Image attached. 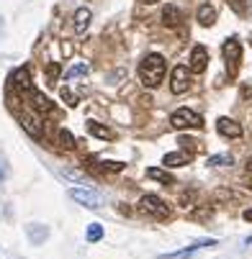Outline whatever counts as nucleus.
<instances>
[{
    "instance_id": "nucleus-21",
    "label": "nucleus",
    "mask_w": 252,
    "mask_h": 259,
    "mask_svg": "<svg viewBox=\"0 0 252 259\" xmlns=\"http://www.w3.org/2000/svg\"><path fill=\"white\" fill-rule=\"evenodd\" d=\"M227 6H229L237 16H242V18L249 13V3H247V0H227Z\"/></svg>"
},
{
    "instance_id": "nucleus-23",
    "label": "nucleus",
    "mask_w": 252,
    "mask_h": 259,
    "mask_svg": "<svg viewBox=\"0 0 252 259\" xmlns=\"http://www.w3.org/2000/svg\"><path fill=\"white\" fill-rule=\"evenodd\" d=\"M59 72H62V67H59L57 62H49V64H47V80H49V85H57Z\"/></svg>"
},
{
    "instance_id": "nucleus-7",
    "label": "nucleus",
    "mask_w": 252,
    "mask_h": 259,
    "mask_svg": "<svg viewBox=\"0 0 252 259\" xmlns=\"http://www.w3.org/2000/svg\"><path fill=\"white\" fill-rule=\"evenodd\" d=\"M188 85H191V72H188V67H186V64H177V67L172 69V80H170L172 95H183V93L188 90Z\"/></svg>"
},
{
    "instance_id": "nucleus-12",
    "label": "nucleus",
    "mask_w": 252,
    "mask_h": 259,
    "mask_svg": "<svg viewBox=\"0 0 252 259\" xmlns=\"http://www.w3.org/2000/svg\"><path fill=\"white\" fill-rule=\"evenodd\" d=\"M201 246H216V239H208V241H198L193 246H186V249H180V251H172V254H160L157 259H186L191 254H196Z\"/></svg>"
},
{
    "instance_id": "nucleus-33",
    "label": "nucleus",
    "mask_w": 252,
    "mask_h": 259,
    "mask_svg": "<svg viewBox=\"0 0 252 259\" xmlns=\"http://www.w3.org/2000/svg\"><path fill=\"white\" fill-rule=\"evenodd\" d=\"M144 3H147V6H155V3H160V0H144Z\"/></svg>"
},
{
    "instance_id": "nucleus-3",
    "label": "nucleus",
    "mask_w": 252,
    "mask_h": 259,
    "mask_svg": "<svg viewBox=\"0 0 252 259\" xmlns=\"http://www.w3.org/2000/svg\"><path fill=\"white\" fill-rule=\"evenodd\" d=\"M170 126L172 128H203V118L196 113V110H188V108H177L175 113L170 116Z\"/></svg>"
},
{
    "instance_id": "nucleus-29",
    "label": "nucleus",
    "mask_w": 252,
    "mask_h": 259,
    "mask_svg": "<svg viewBox=\"0 0 252 259\" xmlns=\"http://www.w3.org/2000/svg\"><path fill=\"white\" fill-rule=\"evenodd\" d=\"M249 95H252V80H249V82H242V93H239V98L247 100Z\"/></svg>"
},
{
    "instance_id": "nucleus-8",
    "label": "nucleus",
    "mask_w": 252,
    "mask_h": 259,
    "mask_svg": "<svg viewBox=\"0 0 252 259\" xmlns=\"http://www.w3.org/2000/svg\"><path fill=\"white\" fill-rule=\"evenodd\" d=\"M216 131H219L222 136H227V139H239L244 134V128L234 118H227V116H222L219 121H216Z\"/></svg>"
},
{
    "instance_id": "nucleus-15",
    "label": "nucleus",
    "mask_w": 252,
    "mask_h": 259,
    "mask_svg": "<svg viewBox=\"0 0 252 259\" xmlns=\"http://www.w3.org/2000/svg\"><path fill=\"white\" fill-rule=\"evenodd\" d=\"M191 159H193L191 152H170L162 157V164L165 167H186V164H191Z\"/></svg>"
},
{
    "instance_id": "nucleus-28",
    "label": "nucleus",
    "mask_w": 252,
    "mask_h": 259,
    "mask_svg": "<svg viewBox=\"0 0 252 259\" xmlns=\"http://www.w3.org/2000/svg\"><path fill=\"white\" fill-rule=\"evenodd\" d=\"M98 167H100V169H105V172H121L126 164H124V162H100Z\"/></svg>"
},
{
    "instance_id": "nucleus-32",
    "label": "nucleus",
    "mask_w": 252,
    "mask_h": 259,
    "mask_svg": "<svg viewBox=\"0 0 252 259\" xmlns=\"http://www.w3.org/2000/svg\"><path fill=\"white\" fill-rule=\"evenodd\" d=\"M247 172H249V175H252V157H249V159H247Z\"/></svg>"
},
{
    "instance_id": "nucleus-30",
    "label": "nucleus",
    "mask_w": 252,
    "mask_h": 259,
    "mask_svg": "<svg viewBox=\"0 0 252 259\" xmlns=\"http://www.w3.org/2000/svg\"><path fill=\"white\" fill-rule=\"evenodd\" d=\"M64 177H69V180H78V182H85V175H83V172H72V169H64Z\"/></svg>"
},
{
    "instance_id": "nucleus-35",
    "label": "nucleus",
    "mask_w": 252,
    "mask_h": 259,
    "mask_svg": "<svg viewBox=\"0 0 252 259\" xmlns=\"http://www.w3.org/2000/svg\"><path fill=\"white\" fill-rule=\"evenodd\" d=\"M247 188H249V190H252V180H249V185H247Z\"/></svg>"
},
{
    "instance_id": "nucleus-16",
    "label": "nucleus",
    "mask_w": 252,
    "mask_h": 259,
    "mask_svg": "<svg viewBox=\"0 0 252 259\" xmlns=\"http://www.w3.org/2000/svg\"><path fill=\"white\" fill-rule=\"evenodd\" d=\"M196 18H198V23L201 26H213L216 23V8L211 6V3H203V6H198V11H196Z\"/></svg>"
},
{
    "instance_id": "nucleus-4",
    "label": "nucleus",
    "mask_w": 252,
    "mask_h": 259,
    "mask_svg": "<svg viewBox=\"0 0 252 259\" xmlns=\"http://www.w3.org/2000/svg\"><path fill=\"white\" fill-rule=\"evenodd\" d=\"M139 213L155 215V218H170V205L160 195H144L139 200Z\"/></svg>"
},
{
    "instance_id": "nucleus-1",
    "label": "nucleus",
    "mask_w": 252,
    "mask_h": 259,
    "mask_svg": "<svg viewBox=\"0 0 252 259\" xmlns=\"http://www.w3.org/2000/svg\"><path fill=\"white\" fill-rule=\"evenodd\" d=\"M165 72H167L165 57H162V54H157V52H152V54L144 57V59H141V64H139V80H141V85H144V88L155 90V88H160V85H162Z\"/></svg>"
},
{
    "instance_id": "nucleus-17",
    "label": "nucleus",
    "mask_w": 252,
    "mask_h": 259,
    "mask_svg": "<svg viewBox=\"0 0 252 259\" xmlns=\"http://www.w3.org/2000/svg\"><path fill=\"white\" fill-rule=\"evenodd\" d=\"M88 131H90L93 136L103 139V141H111V139H114V131L108 128V126H103V123H98V121H88Z\"/></svg>"
},
{
    "instance_id": "nucleus-24",
    "label": "nucleus",
    "mask_w": 252,
    "mask_h": 259,
    "mask_svg": "<svg viewBox=\"0 0 252 259\" xmlns=\"http://www.w3.org/2000/svg\"><path fill=\"white\" fill-rule=\"evenodd\" d=\"M85 236H88V241H90V244L100 241V239H103V226H100V224H90V226H88V234H85Z\"/></svg>"
},
{
    "instance_id": "nucleus-19",
    "label": "nucleus",
    "mask_w": 252,
    "mask_h": 259,
    "mask_svg": "<svg viewBox=\"0 0 252 259\" xmlns=\"http://www.w3.org/2000/svg\"><path fill=\"white\" fill-rule=\"evenodd\" d=\"M206 164L208 167H229V164H234V157L232 154H213L206 159Z\"/></svg>"
},
{
    "instance_id": "nucleus-31",
    "label": "nucleus",
    "mask_w": 252,
    "mask_h": 259,
    "mask_svg": "<svg viewBox=\"0 0 252 259\" xmlns=\"http://www.w3.org/2000/svg\"><path fill=\"white\" fill-rule=\"evenodd\" d=\"M242 218H244V221H249V224H252V208H247V210L242 213Z\"/></svg>"
},
{
    "instance_id": "nucleus-5",
    "label": "nucleus",
    "mask_w": 252,
    "mask_h": 259,
    "mask_svg": "<svg viewBox=\"0 0 252 259\" xmlns=\"http://www.w3.org/2000/svg\"><path fill=\"white\" fill-rule=\"evenodd\" d=\"M69 198L75 200V203H80L83 208H90V210L103 208V198L95 190H90V188H72L69 190Z\"/></svg>"
},
{
    "instance_id": "nucleus-18",
    "label": "nucleus",
    "mask_w": 252,
    "mask_h": 259,
    "mask_svg": "<svg viewBox=\"0 0 252 259\" xmlns=\"http://www.w3.org/2000/svg\"><path fill=\"white\" fill-rule=\"evenodd\" d=\"M147 177L155 180V182H162V185H175V177L167 169H160V167H150L147 169Z\"/></svg>"
},
{
    "instance_id": "nucleus-34",
    "label": "nucleus",
    "mask_w": 252,
    "mask_h": 259,
    "mask_svg": "<svg viewBox=\"0 0 252 259\" xmlns=\"http://www.w3.org/2000/svg\"><path fill=\"white\" fill-rule=\"evenodd\" d=\"M3 175H6V169H3V167H0V177H3Z\"/></svg>"
},
{
    "instance_id": "nucleus-36",
    "label": "nucleus",
    "mask_w": 252,
    "mask_h": 259,
    "mask_svg": "<svg viewBox=\"0 0 252 259\" xmlns=\"http://www.w3.org/2000/svg\"><path fill=\"white\" fill-rule=\"evenodd\" d=\"M249 47H252V39H249Z\"/></svg>"
},
{
    "instance_id": "nucleus-20",
    "label": "nucleus",
    "mask_w": 252,
    "mask_h": 259,
    "mask_svg": "<svg viewBox=\"0 0 252 259\" xmlns=\"http://www.w3.org/2000/svg\"><path fill=\"white\" fill-rule=\"evenodd\" d=\"M57 139H59V146H62V149H75V136H72L67 128H59Z\"/></svg>"
},
{
    "instance_id": "nucleus-27",
    "label": "nucleus",
    "mask_w": 252,
    "mask_h": 259,
    "mask_svg": "<svg viewBox=\"0 0 252 259\" xmlns=\"http://www.w3.org/2000/svg\"><path fill=\"white\" fill-rule=\"evenodd\" d=\"M177 144L183 146V149H191V154L198 149V141H196V139H188V136H180V139H177Z\"/></svg>"
},
{
    "instance_id": "nucleus-2",
    "label": "nucleus",
    "mask_w": 252,
    "mask_h": 259,
    "mask_svg": "<svg viewBox=\"0 0 252 259\" xmlns=\"http://www.w3.org/2000/svg\"><path fill=\"white\" fill-rule=\"evenodd\" d=\"M222 54H224V62H227V72H229V77L234 80L239 75V62H242V44L237 36H232V39L224 41L222 47Z\"/></svg>"
},
{
    "instance_id": "nucleus-9",
    "label": "nucleus",
    "mask_w": 252,
    "mask_h": 259,
    "mask_svg": "<svg viewBox=\"0 0 252 259\" xmlns=\"http://www.w3.org/2000/svg\"><path fill=\"white\" fill-rule=\"evenodd\" d=\"M8 82H11V88H16V90H21V93H28L33 85H31V72H28V67H18L13 75L8 77Z\"/></svg>"
},
{
    "instance_id": "nucleus-13",
    "label": "nucleus",
    "mask_w": 252,
    "mask_h": 259,
    "mask_svg": "<svg viewBox=\"0 0 252 259\" xmlns=\"http://www.w3.org/2000/svg\"><path fill=\"white\" fill-rule=\"evenodd\" d=\"M18 121H21V126L26 128L28 136L42 139V121L36 118V116H31V113H18Z\"/></svg>"
},
{
    "instance_id": "nucleus-11",
    "label": "nucleus",
    "mask_w": 252,
    "mask_h": 259,
    "mask_svg": "<svg viewBox=\"0 0 252 259\" xmlns=\"http://www.w3.org/2000/svg\"><path fill=\"white\" fill-rule=\"evenodd\" d=\"M162 23H165L167 28H180V26H183V13H180V8L167 3V6L162 8Z\"/></svg>"
},
{
    "instance_id": "nucleus-26",
    "label": "nucleus",
    "mask_w": 252,
    "mask_h": 259,
    "mask_svg": "<svg viewBox=\"0 0 252 259\" xmlns=\"http://www.w3.org/2000/svg\"><path fill=\"white\" fill-rule=\"evenodd\" d=\"M59 95H62V100H64L69 108H75V105H78V95L72 93L69 88H62V93H59Z\"/></svg>"
},
{
    "instance_id": "nucleus-14",
    "label": "nucleus",
    "mask_w": 252,
    "mask_h": 259,
    "mask_svg": "<svg viewBox=\"0 0 252 259\" xmlns=\"http://www.w3.org/2000/svg\"><path fill=\"white\" fill-rule=\"evenodd\" d=\"M90 21H93V11L90 8H78L75 18H72V28H75V33H85Z\"/></svg>"
},
{
    "instance_id": "nucleus-10",
    "label": "nucleus",
    "mask_w": 252,
    "mask_h": 259,
    "mask_svg": "<svg viewBox=\"0 0 252 259\" xmlns=\"http://www.w3.org/2000/svg\"><path fill=\"white\" fill-rule=\"evenodd\" d=\"M28 98H31V105H33V110H39V113H52L54 110V103L44 95V93H39V90H28Z\"/></svg>"
},
{
    "instance_id": "nucleus-22",
    "label": "nucleus",
    "mask_w": 252,
    "mask_h": 259,
    "mask_svg": "<svg viewBox=\"0 0 252 259\" xmlns=\"http://www.w3.org/2000/svg\"><path fill=\"white\" fill-rule=\"evenodd\" d=\"M193 203H196V190H183L180 193V198H177L180 208H193Z\"/></svg>"
},
{
    "instance_id": "nucleus-25",
    "label": "nucleus",
    "mask_w": 252,
    "mask_h": 259,
    "mask_svg": "<svg viewBox=\"0 0 252 259\" xmlns=\"http://www.w3.org/2000/svg\"><path fill=\"white\" fill-rule=\"evenodd\" d=\"M80 75H88V64H75V67H69V69L64 72V80H75V77H80Z\"/></svg>"
},
{
    "instance_id": "nucleus-6",
    "label": "nucleus",
    "mask_w": 252,
    "mask_h": 259,
    "mask_svg": "<svg viewBox=\"0 0 252 259\" xmlns=\"http://www.w3.org/2000/svg\"><path fill=\"white\" fill-rule=\"evenodd\" d=\"M208 49L203 44H196L193 52H191V62H188V72L191 75H203L206 67H208Z\"/></svg>"
}]
</instances>
